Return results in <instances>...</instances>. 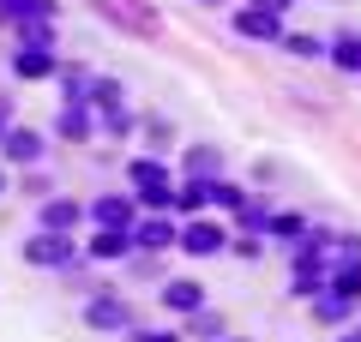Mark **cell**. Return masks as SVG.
<instances>
[{"label":"cell","mask_w":361,"mask_h":342,"mask_svg":"<svg viewBox=\"0 0 361 342\" xmlns=\"http://www.w3.org/2000/svg\"><path fill=\"white\" fill-rule=\"evenodd\" d=\"M0 139H6V108H0Z\"/></svg>","instance_id":"obj_23"},{"label":"cell","mask_w":361,"mask_h":342,"mask_svg":"<svg viewBox=\"0 0 361 342\" xmlns=\"http://www.w3.org/2000/svg\"><path fill=\"white\" fill-rule=\"evenodd\" d=\"M283 49L301 54V61H313V54H319V42H313V37H283Z\"/></svg>","instance_id":"obj_19"},{"label":"cell","mask_w":361,"mask_h":342,"mask_svg":"<svg viewBox=\"0 0 361 342\" xmlns=\"http://www.w3.org/2000/svg\"><path fill=\"white\" fill-rule=\"evenodd\" d=\"M133 186H139V204H145V210H169V204H175V192H169V168L151 163V156L133 163Z\"/></svg>","instance_id":"obj_1"},{"label":"cell","mask_w":361,"mask_h":342,"mask_svg":"<svg viewBox=\"0 0 361 342\" xmlns=\"http://www.w3.org/2000/svg\"><path fill=\"white\" fill-rule=\"evenodd\" d=\"M85 318H90L97 330H121V324H127V306H121V300H90Z\"/></svg>","instance_id":"obj_11"},{"label":"cell","mask_w":361,"mask_h":342,"mask_svg":"<svg viewBox=\"0 0 361 342\" xmlns=\"http://www.w3.org/2000/svg\"><path fill=\"white\" fill-rule=\"evenodd\" d=\"M271 234H289V241H295V234H307V222H301V216H271Z\"/></svg>","instance_id":"obj_18"},{"label":"cell","mask_w":361,"mask_h":342,"mask_svg":"<svg viewBox=\"0 0 361 342\" xmlns=\"http://www.w3.org/2000/svg\"><path fill=\"white\" fill-rule=\"evenodd\" d=\"M133 342H180L175 330H133Z\"/></svg>","instance_id":"obj_21"},{"label":"cell","mask_w":361,"mask_h":342,"mask_svg":"<svg viewBox=\"0 0 361 342\" xmlns=\"http://www.w3.org/2000/svg\"><path fill=\"white\" fill-rule=\"evenodd\" d=\"M343 342H361V330H355V336H343Z\"/></svg>","instance_id":"obj_24"},{"label":"cell","mask_w":361,"mask_h":342,"mask_svg":"<svg viewBox=\"0 0 361 342\" xmlns=\"http://www.w3.org/2000/svg\"><path fill=\"white\" fill-rule=\"evenodd\" d=\"M163 300L175 306V312H199V300H205V289H199V282H187V277H175L163 289Z\"/></svg>","instance_id":"obj_9"},{"label":"cell","mask_w":361,"mask_h":342,"mask_svg":"<svg viewBox=\"0 0 361 342\" xmlns=\"http://www.w3.org/2000/svg\"><path fill=\"white\" fill-rule=\"evenodd\" d=\"M13 66H18V78H49V72H54V54H49V49H30V42H25Z\"/></svg>","instance_id":"obj_10"},{"label":"cell","mask_w":361,"mask_h":342,"mask_svg":"<svg viewBox=\"0 0 361 342\" xmlns=\"http://www.w3.org/2000/svg\"><path fill=\"white\" fill-rule=\"evenodd\" d=\"M349 306H355V300H343V294H331V300H319V318H343Z\"/></svg>","instance_id":"obj_20"},{"label":"cell","mask_w":361,"mask_h":342,"mask_svg":"<svg viewBox=\"0 0 361 342\" xmlns=\"http://www.w3.org/2000/svg\"><path fill=\"white\" fill-rule=\"evenodd\" d=\"M61 132H66V139H85V132H90L85 102H66V108H61Z\"/></svg>","instance_id":"obj_13"},{"label":"cell","mask_w":361,"mask_h":342,"mask_svg":"<svg viewBox=\"0 0 361 342\" xmlns=\"http://www.w3.org/2000/svg\"><path fill=\"white\" fill-rule=\"evenodd\" d=\"M253 6H259V13H277V18H283V6H289V0H253Z\"/></svg>","instance_id":"obj_22"},{"label":"cell","mask_w":361,"mask_h":342,"mask_svg":"<svg viewBox=\"0 0 361 342\" xmlns=\"http://www.w3.org/2000/svg\"><path fill=\"white\" fill-rule=\"evenodd\" d=\"M331 294H343V300H361V258H343V265H337Z\"/></svg>","instance_id":"obj_12"},{"label":"cell","mask_w":361,"mask_h":342,"mask_svg":"<svg viewBox=\"0 0 361 342\" xmlns=\"http://www.w3.org/2000/svg\"><path fill=\"white\" fill-rule=\"evenodd\" d=\"M205 6H217V0H205Z\"/></svg>","instance_id":"obj_26"},{"label":"cell","mask_w":361,"mask_h":342,"mask_svg":"<svg viewBox=\"0 0 361 342\" xmlns=\"http://www.w3.org/2000/svg\"><path fill=\"white\" fill-rule=\"evenodd\" d=\"M0 192H6V175H0Z\"/></svg>","instance_id":"obj_25"},{"label":"cell","mask_w":361,"mask_h":342,"mask_svg":"<svg viewBox=\"0 0 361 342\" xmlns=\"http://www.w3.org/2000/svg\"><path fill=\"white\" fill-rule=\"evenodd\" d=\"M127 234H133V246H151V253H163V246H175V228L163 222V210H157V216H145V222H133Z\"/></svg>","instance_id":"obj_6"},{"label":"cell","mask_w":361,"mask_h":342,"mask_svg":"<svg viewBox=\"0 0 361 342\" xmlns=\"http://www.w3.org/2000/svg\"><path fill=\"white\" fill-rule=\"evenodd\" d=\"M0 13L25 25V18H42V13H49V0H0Z\"/></svg>","instance_id":"obj_16"},{"label":"cell","mask_w":361,"mask_h":342,"mask_svg":"<svg viewBox=\"0 0 361 342\" xmlns=\"http://www.w3.org/2000/svg\"><path fill=\"white\" fill-rule=\"evenodd\" d=\"M175 246H180V253H193V258H211V253H223V228L217 222H187L175 234Z\"/></svg>","instance_id":"obj_3"},{"label":"cell","mask_w":361,"mask_h":342,"mask_svg":"<svg viewBox=\"0 0 361 342\" xmlns=\"http://www.w3.org/2000/svg\"><path fill=\"white\" fill-rule=\"evenodd\" d=\"M187 168H193V180H211V175H217V151H193Z\"/></svg>","instance_id":"obj_17"},{"label":"cell","mask_w":361,"mask_h":342,"mask_svg":"<svg viewBox=\"0 0 361 342\" xmlns=\"http://www.w3.org/2000/svg\"><path fill=\"white\" fill-rule=\"evenodd\" d=\"M127 246H133V234H127V228H97L85 253L97 258V265H115V258H127Z\"/></svg>","instance_id":"obj_5"},{"label":"cell","mask_w":361,"mask_h":342,"mask_svg":"<svg viewBox=\"0 0 361 342\" xmlns=\"http://www.w3.org/2000/svg\"><path fill=\"white\" fill-rule=\"evenodd\" d=\"M0 144H6L13 163H37V156H42V139H37V132H25V127H6V139H0Z\"/></svg>","instance_id":"obj_8"},{"label":"cell","mask_w":361,"mask_h":342,"mask_svg":"<svg viewBox=\"0 0 361 342\" xmlns=\"http://www.w3.org/2000/svg\"><path fill=\"white\" fill-rule=\"evenodd\" d=\"M25 258L30 265H66V258H73V234H66V228H42V234H30Z\"/></svg>","instance_id":"obj_2"},{"label":"cell","mask_w":361,"mask_h":342,"mask_svg":"<svg viewBox=\"0 0 361 342\" xmlns=\"http://www.w3.org/2000/svg\"><path fill=\"white\" fill-rule=\"evenodd\" d=\"M235 30H241V37H253V42H277V37H283V18L247 6V13H235Z\"/></svg>","instance_id":"obj_4"},{"label":"cell","mask_w":361,"mask_h":342,"mask_svg":"<svg viewBox=\"0 0 361 342\" xmlns=\"http://www.w3.org/2000/svg\"><path fill=\"white\" fill-rule=\"evenodd\" d=\"M90 216H97V228H133V198H97Z\"/></svg>","instance_id":"obj_7"},{"label":"cell","mask_w":361,"mask_h":342,"mask_svg":"<svg viewBox=\"0 0 361 342\" xmlns=\"http://www.w3.org/2000/svg\"><path fill=\"white\" fill-rule=\"evenodd\" d=\"M73 222H78V204H66V198L42 204V228H73Z\"/></svg>","instance_id":"obj_14"},{"label":"cell","mask_w":361,"mask_h":342,"mask_svg":"<svg viewBox=\"0 0 361 342\" xmlns=\"http://www.w3.org/2000/svg\"><path fill=\"white\" fill-rule=\"evenodd\" d=\"M331 61L343 66V72H361V37H337V49H331Z\"/></svg>","instance_id":"obj_15"}]
</instances>
